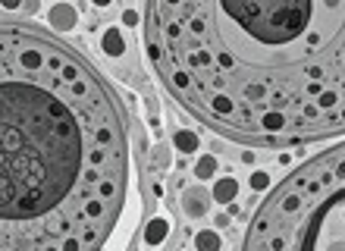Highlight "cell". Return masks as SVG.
I'll use <instances>...</instances> for the list:
<instances>
[{
	"mask_svg": "<svg viewBox=\"0 0 345 251\" xmlns=\"http://www.w3.org/2000/svg\"><path fill=\"white\" fill-rule=\"evenodd\" d=\"M144 50L167 95L229 141L345 135V0H148Z\"/></svg>",
	"mask_w": 345,
	"mask_h": 251,
	"instance_id": "obj_1",
	"label": "cell"
},
{
	"mask_svg": "<svg viewBox=\"0 0 345 251\" xmlns=\"http://www.w3.org/2000/svg\"><path fill=\"white\" fill-rule=\"evenodd\" d=\"M0 251H101L126 201V113L50 32L0 35Z\"/></svg>",
	"mask_w": 345,
	"mask_h": 251,
	"instance_id": "obj_2",
	"label": "cell"
},
{
	"mask_svg": "<svg viewBox=\"0 0 345 251\" xmlns=\"http://www.w3.org/2000/svg\"><path fill=\"white\" fill-rule=\"evenodd\" d=\"M242 251H345V141L304 160L267 195Z\"/></svg>",
	"mask_w": 345,
	"mask_h": 251,
	"instance_id": "obj_3",
	"label": "cell"
},
{
	"mask_svg": "<svg viewBox=\"0 0 345 251\" xmlns=\"http://www.w3.org/2000/svg\"><path fill=\"white\" fill-rule=\"evenodd\" d=\"M216 248H220L216 232H201V236H198V251H216Z\"/></svg>",
	"mask_w": 345,
	"mask_h": 251,
	"instance_id": "obj_4",
	"label": "cell"
},
{
	"mask_svg": "<svg viewBox=\"0 0 345 251\" xmlns=\"http://www.w3.org/2000/svg\"><path fill=\"white\" fill-rule=\"evenodd\" d=\"M104 50H107V53H122V41H119V35H116L113 28L104 35Z\"/></svg>",
	"mask_w": 345,
	"mask_h": 251,
	"instance_id": "obj_5",
	"label": "cell"
},
{
	"mask_svg": "<svg viewBox=\"0 0 345 251\" xmlns=\"http://www.w3.org/2000/svg\"><path fill=\"white\" fill-rule=\"evenodd\" d=\"M201 198H204L201 192H189V195H185V210L201 213V210H204V201H201Z\"/></svg>",
	"mask_w": 345,
	"mask_h": 251,
	"instance_id": "obj_6",
	"label": "cell"
},
{
	"mask_svg": "<svg viewBox=\"0 0 345 251\" xmlns=\"http://www.w3.org/2000/svg\"><path fill=\"white\" fill-rule=\"evenodd\" d=\"M163 236H167V220H157V223L148 229V242L154 245V242H160Z\"/></svg>",
	"mask_w": 345,
	"mask_h": 251,
	"instance_id": "obj_7",
	"label": "cell"
},
{
	"mask_svg": "<svg viewBox=\"0 0 345 251\" xmlns=\"http://www.w3.org/2000/svg\"><path fill=\"white\" fill-rule=\"evenodd\" d=\"M176 145L182 148V151H189V154H192V151L198 148V141H195V135H189V132H179V135H176Z\"/></svg>",
	"mask_w": 345,
	"mask_h": 251,
	"instance_id": "obj_8",
	"label": "cell"
},
{
	"mask_svg": "<svg viewBox=\"0 0 345 251\" xmlns=\"http://www.w3.org/2000/svg\"><path fill=\"white\" fill-rule=\"evenodd\" d=\"M53 22L63 25V28H69V25H72V10H69V7H60L57 13H53Z\"/></svg>",
	"mask_w": 345,
	"mask_h": 251,
	"instance_id": "obj_9",
	"label": "cell"
},
{
	"mask_svg": "<svg viewBox=\"0 0 345 251\" xmlns=\"http://www.w3.org/2000/svg\"><path fill=\"white\" fill-rule=\"evenodd\" d=\"M232 192H235V182H229V179H226V182H220V185H216V201H226Z\"/></svg>",
	"mask_w": 345,
	"mask_h": 251,
	"instance_id": "obj_10",
	"label": "cell"
},
{
	"mask_svg": "<svg viewBox=\"0 0 345 251\" xmlns=\"http://www.w3.org/2000/svg\"><path fill=\"white\" fill-rule=\"evenodd\" d=\"M213 167H216V164H213V160H210V157H204V160H201V164H198V176H201V179H207V176L213 173Z\"/></svg>",
	"mask_w": 345,
	"mask_h": 251,
	"instance_id": "obj_11",
	"label": "cell"
},
{
	"mask_svg": "<svg viewBox=\"0 0 345 251\" xmlns=\"http://www.w3.org/2000/svg\"><path fill=\"white\" fill-rule=\"evenodd\" d=\"M261 185H267V176L264 173H254V189H261Z\"/></svg>",
	"mask_w": 345,
	"mask_h": 251,
	"instance_id": "obj_12",
	"label": "cell"
},
{
	"mask_svg": "<svg viewBox=\"0 0 345 251\" xmlns=\"http://www.w3.org/2000/svg\"><path fill=\"white\" fill-rule=\"evenodd\" d=\"M16 4H19V0H7V7H16Z\"/></svg>",
	"mask_w": 345,
	"mask_h": 251,
	"instance_id": "obj_13",
	"label": "cell"
},
{
	"mask_svg": "<svg viewBox=\"0 0 345 251\" xmlns=\"http://www.w3.org/2000/svg\"><path fill=\"white\" fill-rule=\"evenodd\" d=\"M98 4H107V0H98Z\"/></svg>",
	"mask_w": 345,
	"mask_h": 251,
	"instance_id": "obj_14",
	"label": "cell"
}]
</instances>
